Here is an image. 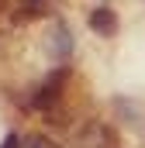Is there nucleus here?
Wrapping results in <instances>:
<instances>
[{
	"label": "nucleus",
	"instance_id": "nucleus-1",
	"mask_svg": "<svg viewBox=\"0 0 145 148\" xmlns=\"http://www.w3.org/2000/svg\"><path fill=\"white\" fill-rule=\"evenodd\" d=\"M52 55H55V62H69V55H72V31L62 21L52 31Z\"/></svg>",
	"mask_w": 145,
	"mask_h": 148
},
{
	"label": "nucleus",
	"instance_id": "nucleus-2",
	"mask_svg": "<svg viewBox=\"0 0 145 148\" xmlns=\"http://www.w3.org/2000/svg\"><path fill=\"white\" fill-rule=\"evenodd\" d=\"M90 28H93L97 35L110 38L114 31H117V17H114V10H110V7H97V10L90 14Z\"/></svg>",
	"mask_w": 145,
	"mask_h": 148
},
{
	"label": "nucleus",
	"instance_id": "nucleus-4",
	"mask_svg": "<svg viewBox=\"0 0 145 148\" xmlns=\"http://www.w3.org/2000/svg\"><path fill=\"white\" fill-rule=\"evenodd\" d=\"M45 14V0H24V17H38Z\"/></svg>",
	"mask_w": 145,
	"mask_h": 148
},
{
	"label": "nucleus",
	"instance_id": "nucleus-5",
	"mask_svg": "<svg viewBox=\"0 0 145 148\" xmlns=\"http://www.w3.org/2000/svg\"><path fill=\"white\" fill-rule=\"evenodd\" d=\"M28 148H55V145H52L48 138H31V141H28Z\"/></svg>",
	"mask_w": 145,
	"mask_h": 148
},
{
	"label": "nucleus",
	"instance_id": "nucleus-6",
	"mask_svg": "<svg viewBox=\"0 0 145 148\" xmlns=\"http://www.w3.org/2000/svg\"><path fill=\"white\" fill-rule=\"evenodd\" d=\"M0 148H21V141H17V138L10 134V138H3V145H0Z\"/></svg>",
	"mask_w": 145,
	"mask_h": 148
},
{
	"label": "nucleus",
	"instance_id": "nucleus-3",
	"mask_svg": "<svg viewBox=\"0 0 145 148\" xmlns=\"http://www.w3.org/2000/svg\"><path fill=\"white\" fill-rule=\"evenodd\" d=\"M62 83H66V69H59V73L52 76V79H48L45 86H38V93H35V103H38V107H48V103H55V97H59Z\"/></svg>",
	"mask_w": 145,
	"mask_h": 148
}]
</instances>
